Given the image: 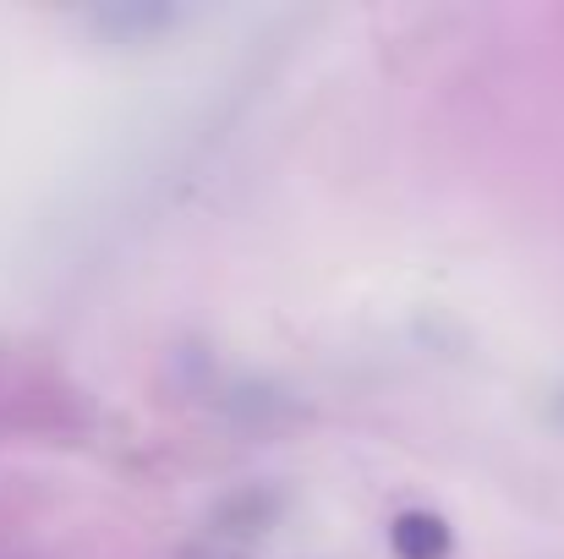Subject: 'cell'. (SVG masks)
Masks as SVG:
<instances>
[]
</instances>
